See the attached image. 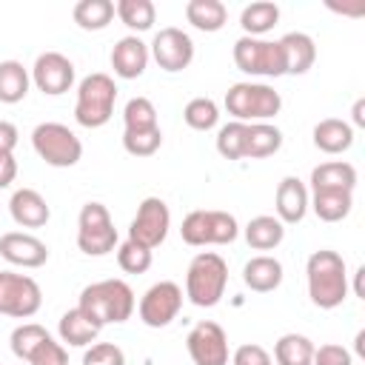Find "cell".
<instances>
[{"label":"cell","instance_id":"obj_20","mask_svg":"<svg viewBox=\"0 0 365 365\" xmlns=\"http://www.w3.org/2000/svg\"><path fill=\"white\" fill-rule=\"evenodd\" d=\"M242 282L257 291V294H268V291H277L282 285V262L268 257V254H259V257H251L245 265H242Z\"/></svg>","mask_w":365,"mask_h":365},{"label":"cell","instance_id":"obj_34","mask_svg":"<svg viewBox=\"0 0 365 365\" xmlns=\"http://www.w3.org/2000/svg\"><path fill=\"white\" fill-rule=\"evenodd\" d=\"M182 120L194 131H211L217 125V120H220V108H217V103L211 97H194V100L185 103Z\"/></svg>","mask_w":365,"mask_h":365},{"label":"cell","instance_id":"obj_42","mask_svg":"<svg viewBox=\"0 0 365 365\" xmlns=\"http://www.w3.org/2000/svg\"><path fill=\"white\" fill-rule=\"evenodd\" d=\"M311 365H354V356L345 345L325 342V345L314 348V362Z\"/></svg>","mask_w":365,"mask_h":365},{"label":"cell","instance_id":"obj_16","mask_svg":"<svg viewBox=\"0 0 365 365\" xmlns=\"http://www.w3.org/2000/svg\"><path fill=\"white\" fill-rule=\"evenodd\" d=\"M0 257L20 268H40L48 259V245L26 231H9L0 237Z\"/></svg>","mask_w":365,"mask_h":365},{"label":"cell","instance_id":"obj_12","mask_svg":"<svg viewBox=\"0 0 365 365\" xmlns=\"http://www.w3.org/2000/svg\"><path fill=\"white\" fill-rule=\"evenodd\" d=\"M180 308H182V288L171 279H160L143 294L137 311L148 328H165L168 322L177 319Z\"/></svg>","mask_w":365,"mask_h":365},{"label":"cell","instance_id":"obj_22","mask_svg":"<svg viewBox=\"0 0 365 365\" xmlns=\"http://www.w3.org/2000/svg\"><path fill=\"white\" fill-rule=\"evenodd\" d=\"M57 331H60V339H63L66 345H71V348H86V345H91V342L100 336L103 325H97L83 308H71V311H66V314L60 317Z\"/></svg>","mask_w":365,"mask_h":365},{"label":"cell","instance_id":"obj_10","mask_svg":"<svg viewBox=\"0 0 365 365\" xmlns=\"http://www.w3.org/2000/svg\"><path fill=\"white\" fill-rule=\"evenodd\" d=\"M40 305H43V291L31 277L0 271V314L3 317L29 319L40 311Z\"/></svg>","mask_w":365,"mask_h":365},{"label":"cell","instance_id":"obj_43","mask_svg":"<svg viewBox=\"0 0 365 365\" xmlns=\"http://www.w3.org/2000/svg\"><path fill=\"white\" fill-rule=\"evenodd\" d=\"M231 365H274V359H271V354H268L262 345L245 342V345H240V348L234 351Z\"/></svg>","mask_w":365,"mask_h":365},{"label":"cell","instance_id":"obj_27","mask_svg":"<svg viewBox=\"0 0 365 365\" xmlns=\"http://www.w3.org/2000/svg\"><path fill=\"white\" fill-rule=\"evenodd\" d=\"M282 148V131L271 123H248L245 134V157L248 160H262L271 157Z\"/></svg>","mask_w":365,"mask_h":365},{"label":"cell","instance_id":"obj_2","mask_svg":"<svg viewBox=\"0 0 365 365\" xmlns=\"http://www.w3.org/2000/svg\"><path fill=\"white\" fill-rule=\"evenodd\" d=\"M77 308H83L97 325H117V322H125L131 319L134 308H137V299H134V291L128 282L123 279H100V282H91L80 291V302Z\"/></svg>","mask_w":365,"mask_h":365},{"label":"cell","instance_id":"obj_29","mask_svg":"<svg viewBox=\"0 0 365 365\" xmlns=\"http://www.w3.org/2000/svg\"><path fill=\"white\" fill-rule=\"evenodd\" d=\"M185 20L200 31H220L228 20V9L220 0H188Z\"/></svg>","mask_w":365,"mask_h":365},{"label":"cell","instance_id":"obj_33","mask_svg":"<svg viewBox=\"0 0 365 365\" xmlns=\"http://www.w3.org/2000/svg\"><path fill=\"white\" fill-rule=\"evenodd\" d=\"M114 14L131 29V31H148L157 20V9L151 0H117Z\"/></svg>","mask_w":365,"mask_h":365},{"label":"cell","instance_id":"obj_1","mask_svg":"<svg viewBox=\"0 0 365 365\" xmlns=\"http://www.w3.org/2000/svg\"><path fill=\"white\" fill-rule=\"evenodd\" d=\"M305 277H308V297L317 308L331 311L345 302L348 271H345V259L336 251H331V248L314 251L305 262Z\"/></svg>","mask_w":365,"mask_h":365},{"label":"cell","instance_id":"obj_30","mask_svg":"<svg viewBox=\"0 0 365 365\" xmlns=\"http://www.w3.org/2000/svg\"><path fill=\"white\" fill-rule=\"evenodd\" d=\"M314 342L305 334H282L274 342L277 365H311L314 362Z\"/></svg>","mask_w":365,"mask_h":365},{"label":"cell","instance_id":"obj_4","mask_svg":"<svg viewBox=\"0 0 365 365\" xmlns=\"http://www.w3.org/2000/svg\"><path fill=\"white\" fill-rule=\"evenodd\" d=\"M117 103V86L108 74L94 71L80 80L77 86V103H74V120L83 128H100L111 120Z\"/></svg>","mask_w":365,"mask_h":365},{"label":"cell","instance_id":"obj_45","mask_svg":"<svg viewBox=\"0 0 365 365\" xmlns=\"http://www.w3.org/2000/svg\"><path fill=\"white\" fill-rule=\"evenodd\" d=\"M17 177V160L14 154H3L0 151V188H9Z\"/></svg>","mask_w":365,"mask_h":365},{"label":"cell","instance_id":"obj_8","mask_svg":"<svg viewBox=\"0 0 365 365\" xmlns=\"http://www.w3.org/2000/svg\"><path fill=\"white\" fill-rule=\"evenodd\" d=\"M117 245V228L111 222V214L103 202H86L77 217V248L88 257H103L114 251Z\"/></svg>","mask_w":365,"mask_h":365},{"label":"cell","instance_id":"obj_18","mask_svg":"<svg viewBox=\"0 0 365 365\" xmlns=\"http://www.w3.org/2000/svg\"><path fill=\"white\" fill-rule=\"evenodd\" d=\"M277 220L282 225H294L302 222L308 214V188L299 177H282L277 185Z\"/></svg>","mask_w":365,"mask_h":365},{"label":"cell","instance_id":"obj_41","mask_svg":"<svg viewBox=\"0 0 365 365\" xmlns=\"http://www.w3.org/2000/svg\"><path fill=\"white\" fill-rule=\"evenodd\" d=\"M29 365H68V354L60 342H54L48 336L46 342H40L34 348V354L29 356Z\"/></svg>","mask_w":365,"mask_h":365},{"label":"cell","instance_id":"obj_46","mask_svg":"<svg viewBox=\"0 0 365 365\" xmlns=\"http://www.w3.org/2000/svg\"><path fill=\"white\" fill-rule=\"evenodd\" d=\"M351 114H354V125H365V100L362 97L354 103V111Z\"/></svg>","mask_w":365,"mask_h":365},{"label":"cell","instance_id":"obj_36","mask_svg":"<svg viewBox=\"0 0 365 365\" xmlns=\"http://www.w3.org/2000/svg\"><path fill=\"white\" fill-rule=\"evenodd\" d=\"M125 131H148L157 128V108L148 97H131L123 108Z\"/></svg>","mask_w":365,"mask_h":365},{"label":"cell","instance_id":"obj_7","mask_svg":"<svg viewBox=\"0 0 365 365\" xmlns=\"http://www.w3.org/2000/svg\"><path fill=\"white\" fill-rule=\"evenodd\" d=\"M182 242L188 245H228L237 240L240 225L234 214L228 211H214V208H197L182 220Z\"/></svg>","mask_w":365,"mask_h":365},{"label":"cell","instance_id":"obj_38","mask_svg":"<svg viewBox=\"0 0 365 365\" xmlns=\"http://www.w3.org/2000/svg\"><path fill=\"white\" fill-rule=\"evenodd\" d=\"M160 145H163L160 125L157 128H148V131H123V148L131 157H151V154L160 151Z\"/></svg>","mask_w":365,"mask_h":365},{"label":"cell","instance_id":"obj_11","mask_svg":"<svg viewBox=\"0 0 365 365\" xmlns=\"http://www.w3.org/2000/svg\"><path fill=\"white\" fill-rule=\"evenodd\" d=\"M168 228H171V211L165 205V200L160 197H145L128 225V240L154 251L157 245L165 242L168 237Z\"/></svg>","mask_w":365,"mask_h":365},{"label":"cell","instance_id":"obj_44","mask_svg":"<svg viewBox=\"0 0 365 365\" xmlns=\"http://www.w3.org/2000/svg\"><path fill=\"white\" fill-rule=\"evenodd\" d=\"M17 125L14 123H9V120H0V151L3 154H11L14 151V145H17Z\"/></svg>","mask_w":365,"mask_h":365},{"label":"cell","instance_id":"obj_24","mask_svg":"<svg viewBox=\"0 0 365 365\" xmlns=\"http://www.w3.org/2000/svg\"><path fill=\"white\" fill-rule=\"evenodd\" d=\"M314 145L325 154H342L354 145V128L345 120L325 117L314 125Z\"/></svg>","mask_w":365,"mask_h":365},{"label":"cell","instance_id":"obj_13","mask_svg":"<svg viewBox=\"0 0 365 365\" xmlns=\"http://www.w3.org/2000/svg\"><path fill=\"white\" fill-rule=\"evenodd\" d=\"M148 54L157 60V66L163 71L177 74V71L191 66V60H194V40L182 29L165 26V29H160L154 34V40L148 46Z\"/></svg>","mask_w":365,"mask_h":365},{"label":"cell","instance_id":"obj_6","mask_svg":"<svg viewBox=\"0 0 365 365\" xmlns=\"http://www.w3.org/2000/svg\"><path fill=\"white\" fill-rule=\"evenodd\" d=\"M31 145H34L37 157L54 168H71L83 157L80 137L63 123H40L31 131Z\"/></svg>","mask_w":365,"mask_h":365},{"label":"cell","instance_id":"obj_39","mask_svg":"<svg viewBox=\"0 0 365 365\" xmlns=\"http://www.w3.org/2000/svg\"><path fill=\"white\" fill-rule=\"evenodd\" d=\"M117 265L125 271V274H145L151 268V251L125 240L120 248H117Z\"/></svg>","mask_w":365,"mask_h":365},{"label":"cell","instance_id":"obj_5","mask_svg":"<svg viewBox=\"0 0 365 365\" xmlns=\"http://www.w3.org/2000/svg\"><path fill=\"white\" fill-rule=\"evenodd\" d=\"M282 108L279 91L265 83H234L225 91V111L240 123H265Z\"/></svg>","mask_w":365,"mask_h":365},{"label":"cell","instance_id":"obj_9","mask_svg":"<svg viewBox=\"0 0 365 365\" xmlns=\"http://www.w3.org/2000/svg\"><path fill=\"white\" fill-rule=\"evenodd\" d=\"M234 63L240 71L254 77H282L285 60L279 40H259V37H240L234 43Z\"/></svg>","mask_w":365,"mask_h":365},{"label":"cell","instance_id":"obj_3","mask_svg":"<svg viewBox=\"0 0 365 365\" xmlns=\"http://www.w3.org/2000/svg\"><path fill=\"white\" fill-rule=\"evenodd\" d=\"M228 265L214 251H200L185 271V297L197 308H214L225 297Z\"/></svg>","mask_w":365,"mask_h":365},{"label":"cell","instance_id":"obj_17","mask_svg":"<svg viewBox=\"0 0 365 365\" xmlns=\"http://www.w3.org/2000/svg\"><path fill=\"white\" fill-rule=\"evenodd\" d=\"M148 57H151L148 54V46L137 34H128V37H123V40L114 43V48H111V68L123 80H137L145 71Z\"/></svg>","mask_w":365,"mask_h":365},{"label":"cell","instance_id":"obj_37","mask_svg":"<svg viewBox=\"0 0 365 365\" xmlns=\"http://www.w3.org/2000/svg\"><path fill=\"white\" fill-rule=\"evenodd\" d=\"M245 134H248V123L231 120L217 131V151L225 160H242L245 157Z\"/></svg>","mask_w":365,"mask_h":365},{"label":"cell","instance_id":"obj_26","mask_svg":"<svg viewBox=\"0 0 365 365\" xmlns=\"http://www.w3.org/2000/svg\"><path fill=\"white\" fill-rule=\"evenodd\" d=\"M282 240H285V225L271 214H259V217L248 220V225H245V242L254 251H271Z\"/></svg>","mask_w":365,"mask_h":365},{"label":"cell","instance_id":"obj_14","mask_svg":"<svg viewBox=\"0 0 365 365\" xmlns=\"http://www.w3.org/2000/svg\"><path fill=\"white\" fill-rule=\"evenodd\" d=\"M185 348L194 365H228V336L222 325L211 319H202L188 331Z\"/></svg>","mask_w":365,"mask_h":365},{"label":"cell","instance_id":"obj_28","mask_svg":"<svg viewBox=\"0 0 365 365\" xmlns=\"http://www.w3.org/2000/svg\"><path fill=\"white\" fill-rule=\"evenodd\" d=\"M29 71L20 60H0V103L14 106L29 94Z\"/></svg>","mask_w":365,"mask_h":365},{"label":"cell","instance_id":"obj_31","mask_svg":"<svg viewBox=\"0 0 365 365\" xmlns=\"http://www.w3.org/2000/svg\"><path fill=\"white\" fill-rule=\"evenodd\" d=\"M277 20H279V6L277 3H268V0L251 3L240 14V26H242L245 37H259V34L271 31L277 26Z\"/></svg>","mask_w":365,"mask_h":365},{"label":"cell","instance_id":"obj_25","mask_svg":"<svg viewBox=\"0 0 365 365\" xmlns=\"http://www.w3.org/2000/svg\"><path fill=\"white\" fill-rule=\"evenodd\" d=\"M311 188L322 191V188H342V191H354L356 188V168L345 160H331V163H319L311 171Z\"/></svg>","mask_w":365,"mask_h":365},{"label":"cell","instance_id":"obj_35","mask_svg":"<svg viewBox=\"0 0 365 365\" xmlns=\"http://www.w3.org/2000/svg\"><path fill=\"white\" fill-rule=\"evenodd\" d=\"M51 334L43 328V325H37V322H23V325H17L14 331H11V354L17 356V359H23V362H29V356L34 354V348L40 345V342H46Z\"/></svg>","mask_w":365,"mask_h":365},{"label":"cell","instance_id":"obj_15","mask_svg":"<svg viewBox=\"0 0 365 365\" xmlns=\"http://www.w3.org/2000/svg\"><path fill=\"white\" fill-rule=\"evenodd\" d=\"M31 80L48 97L66 94L74 86V63L60 51H43L31 66Z\"/></svg>","mask_w":365,"mask_h":365},{"label":"cell","instance_id":"obj_23","mask_svg":"<svg viewBox=\"0 0 365 365\" xmlns=\"http://www.w3.org/2000/svg\"><path fill=\"white\" fill-rule=\"evenodd\" d=\"M308 205L314 208V214L322 222H339L351 214L354 208V191H342V188H322L314 191L308 197Z\"/></svg>","mask_w":365,"mask_h":365},{"label":"cell","instance_id":"obj_40","mask_svg":"<svg viewBox=\"0 0 365 365\" xmlns=\"http://www.w3.org/2000/svg\"><path fill=\"white\" fill-rule=\"evenodd\" d=\"M83 365H125V354L114 342H97L83 354Z\"/></svg>","mask_w":365,"mask_h":365},{"label":"cell","instance_id":"obj_32","mask_svg":"<svg viewBox=\"0 0 365 365\" xmlns=\"http://www.w3.org/2000/svg\"><path fill=\"white\" fill-rule=\"evenodd\" d=\"M74 23L86 31H103L114 20V3L111 0H80L74 6Z\"/></svg>","mask_w":365,"mask_h":365},{"label":"cell","instance_id":"obj_19","mask_svg":"<svg viewBox=\"0 0 365 365\" xmlns=\"http://www.w3.org/2000/svg\"><path fill=\"white\" fill-rule=\"evenodd\" d=\"M9 214L17 225L23 228H43L51 217V208L46 202V197L34 188H17L9 200Z\"/></svg>","mask_w":365,"mask_h":365},{"label":"cell","instance_id":"obj_21","mask_svg":"<svg viewBox=\"0 0 365 365\" xmlns=\"http://www.w3.org/2000/svg\"><path fill=\"white\" fill-rule=\"evenodd\" d=\"M279 48L285 60V74H305L317 60V46L305 31H288L285 37H279Z\"/></svg>","mask_w":365,"mask_h":365}]
</instances>
